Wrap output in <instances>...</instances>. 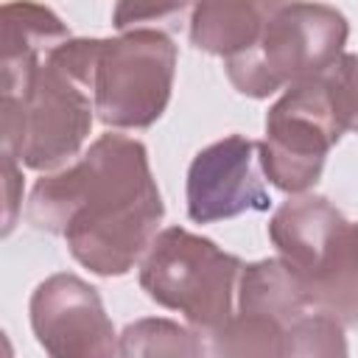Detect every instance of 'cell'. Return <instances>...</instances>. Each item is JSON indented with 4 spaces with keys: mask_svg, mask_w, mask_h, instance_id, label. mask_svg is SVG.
<instances>
[{
    "mask_svg": "<svg viewBox=\"0 0 358 358\" xmlns=\"http://www.w3.org/2000/svg\"><path fill=\"white\" fill-rule=\"evenodd\" d=\"M285 327L268 316L232 313L210 330L207 358H282Z\"/></svg>",
    "mask_w": 358,
    "mask_h": 358,
    "instance_id": "14",
    "label": "cell"
},
{
    "mask_svg": "<svg viewBox=\"0 0 358 358\" xmlns=\"http://www.w3.org/2000/svg\"><path fill=\"white\" fill-rule=\"evenodd\" d=\"M243 263L182 227L157 232L140 260V288L157 305L179 310L199 330H215L232 316Z\"/></svg>",
    "mask_w": 358,
    "mask_h": 358,
    "instance_id": "4",
    "label": "cell"
},
{
    "mask_svg": "<svg viewBox=\"0 0 358 358\" xmlns=\"http://www.w3.org/2000/svg\"><path fill=\"white\" fill-rule=\"evenodd\" d=\"M274 3H249V0H221L199 3L190 8V42L213 56H238L249 50Z\"/></svg>",
    "mask_w": 358,
    "mask_h": 358,
    "instance_id": "11",
    "label": "cell"
},
{
    "mask_svg": "<svg viewBox=\"0 0 358 358\" xmlns=\"http://www.w3.org/2000/svg\"><path fill=\"white\" fill-rule=\"evenodd\" d=\"M347 241H350V252H352V257L358 260V224H350V229H347Z\"/></svg>",
    "mask_w": 358,
    "mask_h": 358,
    "instance_id": "19",
    "label": "cell"
},
{
    "mask_svg": "<svg viewBox=\"0 0 358 358\" xmlns=\"http://www.w3.org/2000/svg\"><path fill=\"white\" fill-rule=\"evenodd\" d=\"M257 165V143L243 134H229L201 148L187 168L190 221L213 224L249 210H268L271 199Z\"/></svg>",
    "mask_w": 358,
    "mask_h": 358,
    "instance_id": "8",
    "label": "cell"
},
{
    "mask_svg": "<svg viewBox=\"0 0 358 358\" xmlns=\"http://www.w3.org/2000/svg\"><path fill=\"white\" fill-rule=\"evenodd\" d=\"M347 31L344 14L327 3H274L257 42L227 59V78L249 98L319 78L341 59Z\"/></svg>",
    "mask_w": 358,
    "mask_h": 358,
    "instance_id": "3",
    "label": "cell"
},
{
    "mask_svg": "<svg viewBox=\"0 0 358 358\" xmlns=\"http://www.w3.org/2000/svg\"><path fill=\"white\" fill-rule=\"evenodd\" d=\"M187 8L185 6H131V3H117L112 11L115 28L134 31V28H151L148 22H176Z\"/></svg>",
    "mask_w": 358,
    "mask_h": 358,
    "instance_id": "17",
    "label": "cell"
},
{
    "mask_svg": "<svg viewBox=\"0 0 358 358\" xmlns=\"http://www.w3.org/2000/svg\"><path fill=\"white\" fill-rule=\"evenodd\" d=\"M322 81L341 131H358V53H341Z\"/></svg>",
    "mask_w": 358,
    "mask_h": 358,
    "instance_id": "16",
    "label": "cell"
},
{
    "mask_svg": "<svg viewBox=\"0 0 358 358\" xmlns=\"http://www.w3.org/2000/svg\"><path fill=\"white\" fill-rule=\"evenodd\" d=\"M3 199H6V232H11L14 227V215H17V207L22 201V179H20V171H17V159L14 157H6L3 154Z\"/></svg>",
    "mask_w": 358,
    "mask_h": 358,
    "instance_id": "18",
    "label": "cell"
},
{
    "mask_svg": "<svg viewBox=\"0 0 358 358\" xmlns=\"http://www.w3.org/2000/svg\"><path fill=\"white\" fill-rule=\"evenodd\" d=\"M308 308V294L299 274L282 260L268 257L243 266L238 280V310L257 313L288 327Z\"/></svg>",
    "mask_w": 358,
    "mask_h": 358,
    "instance_id": "12",
    "label": "cell"
},
{
    "mask_svg": "<svg viewBox=\"0 0 358 358\" xmlns=\"http://www.w3.org/2000/svg\"><path fill=\"white\" fill-rule=\"evenodd\" d=\"M117 358H207L201 336L173 319L145 316L117 336Z\"/></svg>",
    "mask_w": 358,
    "mask_h": 358,
    "instance_id": "13",
    "label": "cell"
},
{
    "mask_svg": "<svg viewBox=\"0 0 358 358\" xmlns=\"http://www.w3.org/2000/svg\"><path fill=\"white\" fill-rule=\"evenodd\" d=\"M347 227L350 221L324 196L299 193L274 210L268 238L280 257L305 280L327 263Z\"/></svg>",
    "mask_w": 358,
    "mask_h": 358,
    "instance_id": "9",
    "label": "cell"
},
{
    "mask_svg": "<svg viewBox=\"0 0 358 358\" xmlns=\"http://www.w3.org/2000/svg\"><path fill=\"white\" fill-rule=\"evenodd\" d=\"M176 45L159 28L101 39L95 64V115L112 129H148L171 101Z\"/></svg>",
    "mask_w": 358,
    "mask_h": 358,
    "instance_id": "5",
    "label": "cell"
},
{
    "mask_svg": "<svg viewBox=\"0 0 358 358\" xmlns=\"http://www.w3.org/2000/svg\"><path fill=\"white\" fill-rule=\"evenodd\" d=\"M101 39H67L31 78L22 98L0 101L3 154L34 171H53L76 157L95 112Z\"/></svg>",
    "mask_w": 358,
    "mask_h": 358,
    "instance_id": "2",
    "label": "cell"
},
{
    "mask_svg": "<svg viewBox=\"0 0 358 358\" xmlns=\"http://www.w3.org/2000/svg\"><path fill=\"white\" fill-rule=\"evenodd\" d=\"M282 358H350L344 327L324 313L299 316L285 327Z\"/></svg>",
    "mask_w": 358,
    "mask_h": 358,
    "instance_id": "15",
    "label": "cell"
},
{
    "mask_svg": "<svg viewBox=\"0 0 358 358\" xmlns=\"http://www.w3.org/2000/svg\"><path fill=\"white\" fill-rule=\"evenodd\" d=\"M322 76L291 84L266 115V137L257 143L260 168L285 193H305L322 179L327 151L341 140Z\"/></svg>",
    "mask_w": 358,
    "mask_h": 358,
    "instance_id": "6",
    "label": "cell"
},
{
    "mask_svg": "<svg viewBox=\"0 0 358 358\" xmlns=\"http://www.w3.org/2000/svg\"><path fill=\"white\" fill-rule=\"evenodd\" d=\"M67 39V25L50 8L36 3H6L0 8L3 98H22L39 64Z\"/></svg>",
    "mask_w": 358,
    "mask_h": 358,
    "instance_id": "10",
    "label": "cell"
},
{
    "mask_svg": "<svg viewBox=\"0 0 358 358\" xmlns=\"http://www.w3.org/2000/svg\"><path fill=\"white\" fill-rule=\"evenodd\" d=\"M31 330L48 358H115L117 336L101 294L81 277L59 271L31 294Z\"/></svg>",
    "mask_w": 358,
    "mask_h": 358,
    "instance_id": "7",
    "label": "cell"
},
{
    "mask_svg": "<svg viewBox=\"0 0 358 358\" xmlns=\"http://www.w3.org/2000/svg\"><path fill=\"white\" fill-rule=\"evenodd\" d=\"M25 213L36 229L64 235L84 268L120 277L148 252L165 207L145 145L101 134L76 165L34 185Z\"/></svg>",
    "mask_w": 358,
    "mask_h": 358,
    "instance_id": "1",
    "label": "cell"
}]
</instances>
